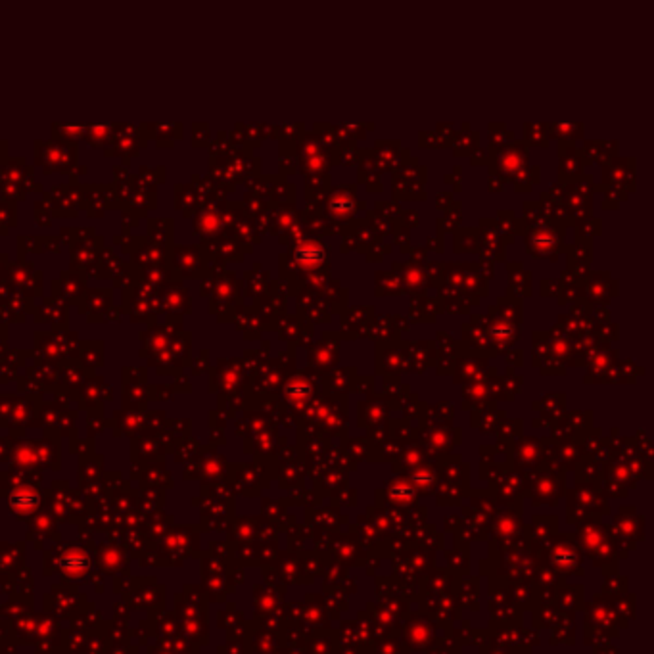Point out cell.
Segmentation results:
<instances>
[{
  "label": "cell",
  "mask_w": 654,
  "mask_h": 654,
  "mask_svg": "<svg viewBox=\"0 0 654 654\" xmlns=\"http://www.w3.org/2000/svg\"><path fill=\"white\" fill-rule=\"evenodd\" d=\"M41 503V497L37 493L33 487L29 486H19L12 491L10 495V507L14 513L19 514H29L35 511Z\"/></svg>",
  "instance_id": "cell-2"
},
{
  "label": "cell",
  "mask_w": 654,
  "mask_h": 654,
  "mask_svg": "<svg viewBox=\"0 0 654 654\" xmlns=\"http://www.w3.org/2000/svg\"><path fill=\"white\" fill-rule=\"evenodd\" d=\"M60 568L63 574H68L70 578H81L87 574V570L90 568V558L83 549H70L60 558Z\"/></svg>",
  "instance_id": "cell-1"
}]
</instances>
